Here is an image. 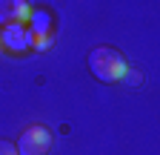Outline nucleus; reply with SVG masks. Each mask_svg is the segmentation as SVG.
<instances>
[{
  "mask_svg": "<svg viewBox=\"0 0 160 155\" xmlns=\"http://www.w3.org/2000/svg\"><path fill=\"white\" fill-rule=\"evenodd\" d=\"M0 155H17V147L9 141H0Z\"/></svg>",
  "mask_w": 160,
  "mask_h": 155,
  "instance_id": "0eeeda50",
  "label": "nucleus"
},
{
  "mask_svg": "<svg viewBox=\"0 0 160 155\" xmlns=\"http://www.w3.org/2000/svg\"><path fill=\"white\" fill-rule=\"evenodd\" d=\"M52 46V35H43V37H34L32 49H49Z\"/></svg>",
  "mask_w": 160,
  "mask_h": 155,
  "instance_id": "423d86ee",
  "label": "nucleus"
},
{
  "mask_svg": "<svg viewBox=\"0 0 160 155\" xmlns=\"http://www.w3.org/2000/svg\"><path fill=\"white\" fill-rule=\"evenodd\" d=\"M29 14H32L29 0H0V26L26 23Z\"/></svg>",
  "mask_w": 160,
  "mask_h": 155,
  "instance_id": "20e7f679",
  "label": "nucleus"
},
{
  "mask_svg": "<svg viewBox=\"0 0 160 155\" xmlns=\"http://www.w3.org/2000/svg\"><path fill=\"white\" fill-rule=\"evenodd\" d=\"M0 52H3V40H0Z\"/></svg>",
  "mask_w": 160,
  "mask_h": 155,
  "instance_id": "6e6552de",
  "label": "nucleus"
},
{
  "mask_svg": "<svg viewBox=\"0 0 160 155\" xmlns=\"http://www.w3.org/2000/svg\"><path fill=\"white\" fill-rule=\"evenodd\" d=\"M52 149V132L46 126H29L20 135L17 155H46Z\"/></svg>",
  "mask_w": 160,
  "mask_h": 155,
  "instance_id": "f03ea898",
  "label": "nucleus"
},
{
  "mask_svg": "<svg viewBox=\"0 0 160 155\" xmlns=\"http://www.w3.org/2000/svg\"><path fill=\"white\" fill-rule=\"evenodd\" d=\"M0 40H3V52H12V55H23L32 49L34 37L29 32L26 23H12V26H3L0 29Z\"/></svg>",
  "mask_w": 160,
  "mask_h": 155,
  "instance_id": "7ed1b4c3",
  "label": "nucleus"
},
{
  "mask_svg": "<svg viewBox=\"0 0 160 155\" xmlns=\"http://www.w3.org/2000/svg\"><path fill=\"white\" fill-rule=\"evenodd\" d=\"M89 69L94 72V78H100V81H106V83H114V81H120V78L129 72V63H126V57L117 49L100 46V49H94L89 55Z\"/></svg>",
  "mask_w": 160,
  "mask_h": 155,
  "instance_id": "f257e3e1",
  "label": "nucleus"
},
{
  "mask_svg": "<svg viewBox=\"0 0 160 155\" xmlns=\"http://www.w3.org/2000/svg\"><path fill=\"white\" fill-rule=\"evenodd\" d=\"M29 32H32V37H43V35H52V14L46 12V9H32V14H29Z\"/></svg>",
  "mask_w": 160,
  "mask_h": 155,
  "instance_id": "39448f33",
  "label": "nucleus"
}]
</instances>
